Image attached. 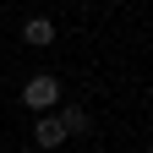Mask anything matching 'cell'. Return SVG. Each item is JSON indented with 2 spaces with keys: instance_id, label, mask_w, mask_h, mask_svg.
Returning <instances> with one entry per match:
<instances>
[{
  "instance_id": "cell-1",
  "label": "cell",
  "mask_w": 153,
  "mask_h": 153,
  "mask_svg": "<svg viewBox=\"0 0 153 153\" xmlns=\"http://www.w3.org/2000/svg\"><path fill=\"white\" fill-rule=\"evenodd\" d=\"M22 104H27L33 115L55 109V104H60V76H49V71H33L27 82H22Z\"/></svg>"
},
{
  "instance_id": "cell-2",
  "label": "cell",
  "mask_w": 153,
  "mask_h": 153,
  "mask_svg": "<svg viewBox=\"0 0 153 153\" xmlns=\"http://www.w3.org/2000/svg\"><path fill=\"white\" fill-rule=\"evenodd\" d=\"M33 142H38V148H60V142H66V126H60L55 109H44V115L33 120Z\"/></svg>"
},
{
  "instance_id": "cell-3",
  "label": "cell",
  "mask_w": 153,
  "mask_h": 153,
  "mask_svg": "<svg viewBox=\"0 0 153 153\" xmlns=\"http://www.w3.org/2000/svg\"><path fill=\"white\" fill-rule=\"evenodd\" d=\"M55 115H60L66 137H82V131H93V115H88L82 104H55Z\"/></svg>"
},
{
  "instance_id": "cell-4",
  "label": "cell",
  "mask_w": 153,
  "mask_h": 153,
  "mask_svg": "<svg viewBox=\"0 0 153 153\" xmlns=\"http://www.w3.org/2000/svg\"><path fill=\"white\" fill-rule=\"evenodd\" d=\"M22 38H27L33 49H44V44H55V22H49V16H27V22H22Z\"/></svg>"
}]
</instances>
